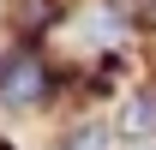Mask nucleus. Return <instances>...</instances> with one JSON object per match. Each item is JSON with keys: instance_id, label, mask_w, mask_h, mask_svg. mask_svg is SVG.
<instances>
[{"instance_id": "4", "label": "nucleus", "mask_w": 156, "mask_h": 150, "mask_svg": "<svg viewBox=\"0 0 156 150\" xmlns=\"http://www.w3.org/2000/svg\"><path fill=\"white\" fill-rule=\"evenodd\" d=\"M66 150H108V132H102V126H84V132L66 138Z\"/></svg>"}, {"instance_id": "5", "label": "nucleus", "mask_w": 156, "mask_h": 150, "mask_svg": "<svg viewBox=\"0 0 156 150\" xmlns=\"http://www.w3.org/2000/svg\"><path fill=\"white\" fill-rule=\"evenodd\" d=\"M144 150H156V144H144Z\"/></svg>"}, {"instance_id": "1", "label": "nucleus", "mask_w": 156, "mask_h": 150, "mask_svg": "<svg viewBox=\"0 0 156 150\" xmlns=\"http://www.w3.org/2000/svg\"><path fill=\"white\" fill-rule=\"evenodd\" d=\"M42 90H48V72L36 54H18L0 66V108H30V102H42Z\"/></svg>"}, {"instance_id": "3", "label": "nucleus", "mask_w": 156, "mask_h": 150, "mask_svg": "<svg viewBox=\"0 0 156 150\" xmlns=\"http://www.w3.org/2000/svg\"><path fill=\"white\" fill-rule=\"evenodd\" d=\"M12 24H18L24 36H36L54 24V0H12Z\"/></svg>"}, {"instance_id": "2", "label": "nucleus", "mask_w": 156, "mask_h": 150, "mask_svg": "<svg viewBox=\"0 0 156 150\" xmlns=\"http://www.w3.org/2000/svg\"><path fill=\"white\" fill-rule=\"evenodd\" d=\"M120 132H126V138H150L156 132V96H132V102L120 108Z\"/></svg>"}]
</instances>
